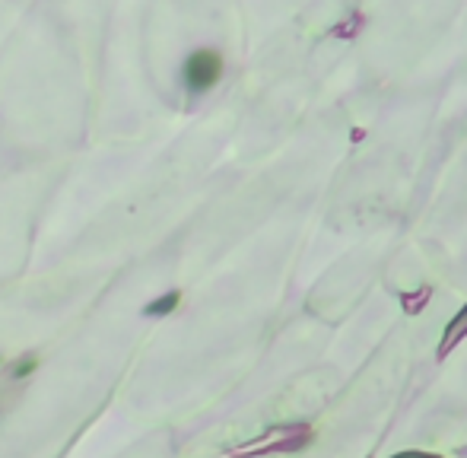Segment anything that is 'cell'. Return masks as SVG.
Returning a JSON list of instances; mask_svg holds the SVG:
<instances>
[{
    "instance_id": "7a4b0ae2",
    "label": "cell",
    "mask_w": 467,
    "mask_h": 458,
    "mask_svg": "<svg viewBox=\"0 0 467 458\" xmlns=\"http://www.w3.org/2000/svg\"><path fill=\"white\" fill-rule=\"evenodd\" d=\"M175 299H179V297H175V293H172V297H166V299H160V303H153L147 312H150V316H153V312H169V309H172Z\"/></svg>"
},
{
    "instance_id": "6da1fadb",
    "label": "cell",
    "mask_w": 467,
    "mask_h": 458,
    "mask_svg": "<svg viewBox=\"0 0 467 458\" xmlns=\"http://www.w3.org/2000/svg\"><path fill=\"white\" fill-rule=\"evenodd\" d=\"M223 74V61L216 51L210 48H201L185 61V87L191 93H207Z\"/></svg>"
}]
</instances>
